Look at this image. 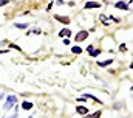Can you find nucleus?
Returning a JSON list of instances; mask_svg holds the SVG:
<instances>
[{
    "mask_svg": "<svg viewBox=\"0 0 133 118\" xmlns=\"http://www.w3.org/2000/svg\"><path fill=\"white\" fill-rule=\"evenodd\" d=\"M64 45H70V40L68 39H64Z\"/></svg>",
    "mask_w": 133,
    "mask_h": 118,
    "instance_id": "nucleus-21",
    "label": "nucleus"
},
{
    "mask_svg": "<svg viewBox=\"0 0 133 118\" xmlns=\"http://www.w3.org/2000/svg\"><path fill=\"white\" fill-rule=\"evenodd\" d=\"M14 27H16V28H26V27H28V25H26V23H16V25H14Z\"/></svg>",
    "mask_w": 133,
    "mask_h": 118,
    "instance_id": "nucleus-13",
    "label": "nucleus"
},
{
    "mask_svg": "<svg viewBox=\"0 0 133 118\" xmlns=\"http://www.w3.org/2000/svg\"><path fill=\"white\" fill-rule=\"evenodd\" d=\"M93 8H101V3H98V2H87L85 3V9H93Z\"/></svg>",
    "mask_w": 133,
    "mask_h": 118,
    "instance_id": "nucleus-5",
    "label": "nucleus"
},
{
    "mask_svg": "<svg viewBox=\"0 0 133 118\" xmlns=\"http://www.w3.org/2000/svg\"><path fill=\"white\" fill-rule=\"evenodd\" d=\"M115 8H119V9H129V5L125 2H116L115 3Z\"/></svg>",
    "mask_w": 133,
    "mask_h": 118,
    "instance_id": "nucleus-6",
    "label": "nucleus"
},
{
    "mask_svg": "<svg viewBox=\"0 0 133 118\" xmlns=\"http://www.w3.org/2000/svg\"><path fill=\"white\" fill-rule=\"evenodd\" d=\"M22 109H25V110H30V109H33V103L23 101V103H22Z\"/></svg>",
    "mask_w": 133,
    "mask_h": 118,
    "instance_id": "nucleus-10",
    "label": "nucleus"
},
{
    "mask_svg": "<svg viewBox=\"0 0 133 118\" xmlns=\"http://www.w3.org/2000/svg\"><path fill=\"white\" fill-rule=\"evenodd\" d=\"M17 103V98L14 96V95H8V98H6V101H5V110H9L11 107H14V104Z\"/></svg>",
    "mask_w": 133,
    "mask_h": 118,
    "instance_id": "nucleus-1",
    "label": "nucleus"
},
{
    "mask_svg": "<svg viewBox=\"0 0 133 118\" xmlns=\"http://www.w3.org/2000/svg\"><path fill=\"white\" fill-rule=\"evenodd\" d=\"M76 112H77V114H81V115H87V114H88V107L79 106V107H76Z\"/></svg>",
    "mask_w": 133,
    "mask_h": 118,
    "instance_id": "nucleus-7",
    "label": "nucleus"
},
{
    "mask_svg": "<svg viewBox=\"0 0 133 118\" xmlns=\"http://www.w3.org/2000/svg\"><path fill=\"white\" fill-rule=\"evenodd\" d=\"M9 48H16V50H20V47H19V45H16V44H11V45H9Z\"/></svg>",
    "mask_w": 133,
    "mask_h": 118,
    "instance_id": "nucleus-18",
    "label": "nucleus"
},
{
    "mask_svg": "<svg viewBox=\"0 0 133 118\" xmlns=\"http://www.w3.org/2000/svg\"><path fill=\"white\" fill-rule=\"evenodd\" d=\"M87 51L90 53L91 58H98V56L101 55V50L99 48H93V45H88V47H87Z\"/></svg>",
    "mask_w": 133,
    "mask_h": 118,
    "instance_id": "nucleus-3",
    "label": "nucleus"
},
{
    "mask_svg": "<svg viewBox=\"0 0 133 118\" xmlns=\"http://www.w3.org/2000/svg\"><path fill=\"white\" fill-rule=\"evenodd\" d=\"M111 62H113V59H107V61H99V62H98V65H99V67H107V65H110Z\"/></svg>",
    "mask_w": 133,
    "mask_h": 118,
    "instance_id": "nucleus-9",
    "label": "nucleus"
},
{
    "mask_svg": "<svg viewBox=\"0 0 133 118\" xmlns=\"http://www.w3.org/2000/svg\"><path fill=\"white\" fill-rule=\"evenodd\" d=\"M8 3H9L8 0H0V8H2V6H5V5H8Z\"/></svg>",
    "mask_w": 133,
    "mask_h": 118,
    "instance_id": "nucleus-16",
    "label": "nucleus"
},
{
    "mask_svg": "<svg viewBox=\"0 0 133 118\" xmlns=\"http://www.w3.org/2000/svg\"><path fill=\"white\" fill-rule=\"evenodd\" d=\"M54 17H56L61 23H65V25H68V23L71 22V20H70V17H66V16H59V14H56Z\"/></svg>",
    "mask_w": 133,
    "mask_h": 118,
    "instance_id": "nucleus-4",
    "label": "nucleus"
},
{
    "mask_svg": "<svg viewBox=\"0 0 133 118\" xmlns=\"http://www.w3.org/2000/svg\"><path fill=\"white\" fill-rule=\"evenodd\" d=\"M110 20H113V22H119V17H115V16H110Z\"/></svg>",
    "mask_w": 133,
    "mask_h": 118,
    "instance_id": "nucleus-15",
    "label": "nucleus"
},
{
    "mask_svg": "<svg viewBox=\"0 0 133 118\" xmlns=\"http://www.w3.org/2000/svg\"><path fill=\"white\" fill-rule=\"evenodd\" d=\"M101 117V110H98V112H95L93 115H91V118H99Z\"/></svg>",
    "mask_w": 133,
    "mask_h": 118,
    "instance_id": "nucleus-14",
    "label": "nucleus"
},
{
    "mask_svg": "<svg viewBox=\"0 0 133 118\" xmlns=\"http://www.w3.org/2000/svg\"><path fill=\"white\" fill-rule=\"evenodd\" d=\"M57 3H59V5H61V3H64V0H57Z\"/></svg>",
    "mask_w": 133,
    "mask_h": 118,
    "instance_id": "nucleus-22",
    "label": "nucleus"
},
{
    "mask_svg": "<svg viewBox=\"0 0 133 118\" xmlns=\"http://www.w3.org/2000/svg\"><path fill=\"white\" fill-rule=\"evenodd\" d=\"M40 33H42V31H40V30H37V28L33 30V34H40Z\"/></svg>",
    "mask_w": 133,
    "mask_h": 118,
    "instance_id": "nucleus-20",
    "label": "nucleus"
},
{
    "mask_svg": "<svg viewBox=\"0 0 133 118\" xmlns=\"http://www.w3.org/2000/svg\"><path fill=\"white\" fill-rule=\"evenodd\" d=\"M101 22H104V23H105V25H107V23H108V20H107V17H104V16H101Z\"/></svg>",
    "mask_w": 133,
    "mask_h": 118,
    "instance_id": "nucleus-17",
    "label": "nucleus"
},
{
    "mask_svg": "<svg viewBox=\"0 0 133 118\" xmlns=\"http://www.w3.org/2000/svg\"><path fill=\"white\" fill-rule=\"evenodd\" d=\"M84 98L87 99V98H91L93 101H96V103H101V99H98L96 96H93V95H90V93H84Z\"/></svg>",
    "mask_w": 133,
    "mask_h": 118,
    "instance_id": "nucleus-11",
    "label": "nucleus"
},
{
    "mask_svg": "<svg viewBox=\"0 0 133 118\" xmlns=\"http://www.w3.org/2000/svg\"><path fill=\"white\" fill-rule=\"evenodd\" d=\"M59 36H61V37H70V36H71V31L68 28H64V30H61Z\"/></svg>",
    "mask_w": 133,
    "mask_h": 118,
    "instance_id": "nucleus-8",
    "label": "nucleus"
},
{
    "mask_svg": "<svg viewBox=\"0 0 133 118\" xmlns=\"http://www.w3.org/2000/svg\"><path fill=\"white\" fill-rule=\"evenodd\" d=\"M71 51H73V53H76V55H79V53L82 51V48H81V47H73V48H71Z\"/></svg>",
    "mask_w": 133,
    "mask_h": 118,
    "instance_id": "nucleus-12",
    "label": "nucleus"
},
{
    "mask_svg": "<svg viewBox=\"0 0 133 118\" xmlns=\"http://www.w3.org/2000/svg\"><path fill=\"white\" fill-rule=\"evenodd\" d=\"M85 118H91V115H90V117H88V115H87V117H85Z\"/></svg>",
    "mask_w": 133,
    "mask_h": 118,
    "instance_id": "nucleus-23",
    "label": "nucleus"
},
{
    "mask_svg": "<svg viewBox=\"0 0 133 118\" xmlns=\"http://www.w3.org/2000/svg\"><path fill=\"white\" fill-rule=\"evenodd\" d=\"M88 34H90L88 31H79V33L74 36V40H76V42H82V40H85V39L88 37Z\"/></svg>",
    "mask_w": 133,
    "mask_h": 118,
    "instance_id": "nucleus-2",
    "label": "nucleus"
},
{
    "mask_svg": "<svg viewBox=\"0 0 133 118\" xmlns=\"http://www.w3.org/2000/svg\"><path fill=\"white\" fill-rule=\"evenodd\" d=\"M127 50V47H125V44H121V51H125Z\"/></svg>",
    "mask_w": 133,
    "mask_h": 118,
    "instance_id": "nucleus-19",
    "label": "nucleus"
}]
</instances>
